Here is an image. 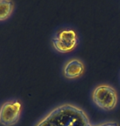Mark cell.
<instances>
[{
    "mask_svg": "<svg viewBox=\"0 0 120 126\" xmlns=\"http://www.w3.org/2000/svg\"><path fill=\"white\" fill-rule=\"evenodd\" d=\"M90 118L81 107L65 103L55 106L34 126H91Z\"/></svg>",
    "mask_w": 120,
    "mask_h": 126,
    "instance_id": "1",
    "label": "cell"
},
{
    "mask_svg": "<svg viewBox=\"0 0 120 126\" xmlns=\"http://www.w3.org/2000/svg\"><path fill=\"white\" fill-rule=\"evenodd\" d=\"M80 42L78 33L74 28L63 27L53 32L51 38L53 49L59 54L71 53L77 49Z\"/></svg>",
    "mask_w": 120,
    "mask_h": 126,
    "instance_id": "2",
    "label": "cell"
},
{
    "mask_svg": "<svg viewBox=\"0 0 120 126\" xmlns=\"http://www.w3.org/2000/svg\"><path fill=\"white\" fill-rule=\"evenodd\" d=\"M91 98L97 108L104 111H112L119 103V94L114 87L106 83L99 84L91 91Z\"/></svg>",
    "mask_w": 120,
    "mask_h": 126,
    "instance_id": "3",
    "label": "cell"
},
{
    "mask_svg": "<svg viewBox=\"0 0 120 126\" xmlns=\"http://www.w3.org/2000/svg\"><path fill=\"white\" fill-rule=\"evenodd\" d=\"M23 105L19 99H9L0 105V125L14 126L22 115Z\"/></svg>",
    "mask_w": 120,
    "mask_h": 126,
    "instance_id": "4",
    "label": "cell"
},
{
    "mask_svg": "<svg viewBox=\"0 0 120 126\" xmlns=\"http://www.w3.org/2000/svg\"><path fill=\"white\" fill-rule=\"evenodd\" d=\"M86 71V65L81 59L71 58L64 63L62 68L63 76L68 80L79 79L84 75Z\"/></svg>",
    "mask_w": 120,
    "mask_h": 126,
    "instance_id": "5",
    "label": "cell"
},
{
    "mask_svg": "<svg viewBox=\"0 0 120 126\" xmlns=\"http://www.w3.org/2000/svg\"><path fill=\"white\" fill-rule=\"evenodd\" d=\"M15 3L13 0H0V22L8 20L13 15Z\"/></svg>",
    "mask_w": 120,
    "mask_h": 126,
    "instance_id": "6",
    "label": "cell"
},
{
    "mask_svg": "<svg viewBox=\"0 0 120 126\" xmlns=\"http://www.w3.org/2000/svg\"><path fill=\"white\" fill-rule=\"evenodd\" d=\"M91 126H119L118 123L114 121H107V122H103L98 125H92Z\"/></svg>",
    "mask_w": 120,
    "mask_h": 126,
    "instance_id": "7",
    "label": "cell"
}]
</instances>
